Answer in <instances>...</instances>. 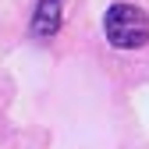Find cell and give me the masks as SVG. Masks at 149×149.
<instances>
[{
    "label": "cell",
    "instance_id": "cell-1",
    "mask_svg": "<svg viewBox=\"0 0 149 149\" xmlns=\"http://www.w3.org/2000/svg\"><path fill=\"white\" fill-rule=\"evenodd\" d=\"M103 29H107V39L114 43V46H121V50H135V46H142L149 39L146 14L139 7H132V4H114V7L107 11Z\"/></svg>",
    "mask_w": 149,
    "mask_h": 149
}]
</instances>
